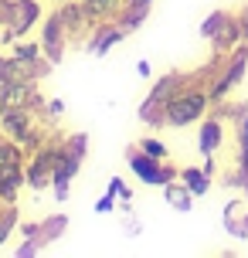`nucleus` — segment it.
<instances>
[{
    "instance_id": "11",
    "label": "nucleus",
    "mask_w": 248,
    "mask_h": 258,
    "mask_svg": "<svg viewBox=\"0 0 248 258\" xmlns=\"http://www.w3.org/2000/svg\"><path fill=\"white\" fill-rule=\"evenodd\" d=\"M126 38H130V34L116 24V17H112V21H99V24L89 31V38H85V51H89L92 58H105V54L112 51L116 44H122Z\"/></svg>"
},
{
    "instance_id": "17",
    "label": "nucleus",
    "mask_w": 248,
    "mask_h": 258,
    "mask_svg": "<svg viewBox=\"0 0 248 258\" xmlns=\"http://www.w3.org/2000/svg\"><path fill=\"white\" fill-rule=\"evenodd\" d=\"M150 11L153 7H136V4H122L119 7V14H116V24L126 31V34H136L140 27L150 21Z\"/></svg>"
},
{
    "instance_id": "26",
    "label": "nucleus",
    "mask_w": 248,
    "mask_h": 258,
    "mask_svg": "<svg viewBox=\"0 0 248 258\" xmlns=\"http://www.w3.org/2000/svg\"><path fill=\"white\" fill-rule=\"evenodd\" d=\"M116 201H119L116 194H109V190H105L102 197L95 201V214H112V211H116Z\"/></svg>"
},
{
    "instance_id": "23",
    "label": "nucleus",
    "mask_w": 248,
    "mask_h": 258,
    "mask_svg": "<svg viewBox=\"0 0 248 258\" xmlns=\"http://www.w3.org/2000/svg\"><path fill=\"white\" fill-rule=\"evenodd\" d=\"M105 190H109V194H116L122 207H133V187H130L126 180H122V177H109V187H105Z\"/></svg>"
},
{
    "instance_id": "31",
    "label": "nucleus",
    "mask_w": 248,
    "mask_h": 258,
    "mask_svg": "<svg viewBox=\"0 0 248 258\" xmlns=\"http://www.w3.org/2000/svg\"><path fill=\"white\" fill-rule=\"evenodd\" d=\"M201 167H204L208 177H218V163H214V156H204V163H201Z\"/></svg>"
},
{
    "instance_id": "10",
    "label": "nucleus",
    "mask_w": 248,
    "mask_h": 258,
    "mask_svg": "<svg viewBox=\"0 0 248 258\" xmlns=\"http://www.w3.org/2000/svg\"><path fill=\"white\" fill-rule=\"evenodd\" d=\"M38 122H41V116L34 109H4L0 112V133L11 136L14 143H21V146H27V140L34 136Z\"/></svg>"
},
{
    "instance_id": "33",
    "label": "nucleus",
    "mask_w": 248,
    "mask_h": 258,
    "mask_svg": "<svg viewBox=\"0 0 248 258\" xmlns=\"http://www.w3.org/2000/svg\"><path fill=\"white\" fill-rule=\"evenodd\" d=\"M122 4H136V7H153L157 0H122Z\"/></svg>"
},
{
    "instance_id": "1",
    "label": "nucleus",
    "mask_w": 248,
    "mask_h": 258,
    "mask_svg": "<svg viewBox=\"0 0 248 258\" xmlns=\"http://www.w3.org/2000/svg\"><path fill=\"white\" fill-rule=\"evenodd\" d=\"M211 112V95H208V78L201 68H194L191 85H183L173 99L167 102V126L170 129H187L197 126Z\"/></svg>"
},
{
    "instance_id": "32",
    "label": "nucleus",
    "mask_w": 248,
    "mask_h": 258,
    "mask_svg": "<svg viewBox=\"0 0 248 258\" xmlns=\"http://www.w3.org/2000/svg\"><path fill=\"white\" fill-rule=\"evenodd\" d=\"M241 234H245V241H248V204H245V214H241Z\"/></svg>"
},
{
    "instance_id": "18",
    "label": "nucleus",
    "mask_w": 248,
    "mask_h": 258,
    "mask_svg": "<svg viewBox=\"0 0 248 258\" xmlns=\"http://www.w3.org/2000/svg\"><path fill=\"white\" fill-rule=\"evenodd\" d=\"M180 180L187 183V190L194 197H208L211 187H214V177H208L204 167H180Z\"/></svg>"
},
{
    "instance_id": "21",
    "label": "nucleus",
    "mask_w": 248,
    "mask_h": 258,
    "mask_svg": "<svg viewBox=\"0 0 248 258\" xmlns=\"http://www.w3.org/2000/svg\"><path fill=\"white\" fill-rule=\"evenodd\" d=\"M17 224H21V211H17V204H7L0 211V248L11 241V234L17 231Z\"/></svg>"
},
{
    "instance_id": "14",
    "label": "nucleus",
    "mask_w": 248,
    "mask_h": 258,
    "mask_svg": "<svg viewBox=\"0 0 248 258\" xmlns=\"http://www.w3.org/2000/svg\"><path fill=\"white\" fill-rule=\"evenodd\" d=\"M24 163H7L0 167V201L4 204H17V197L24 190Z\"/></svg>"
},
{
    "instance_id": "9",
    "label": "nucleus",
    "mask_w": 248,
    "mask_h": 258,
    "mask_svg": "<svg viewBox=\"0 0 248 258\" xmlns=\"http://www.w3.org/2000/svg\"><path fill=\"white\" fill-rule=\"evenodd\" d=\"M41 51H44V58L58 68V64L65 61V51L68 44H72V38H68L65 24H61V17H58V11H51L44 21H41Z\"/></svg>"
},
{
    "instance_id": "29",
    "label": "nucleus",
    "mask_w": 248,
    "mask_h": 258,
    "mask_svg": "<svg viewBox=\"0 0 248 258\" xmlns=\"http://www.w3.org/2000/svg\"><path fill=\"white\" fill-rule=\"evenodd\" d=\"M235 11H238V21H241V38L248 41V0L241 4V7H235Z\"/></svg>"
},
{
    "instance_id": "16",
    "label": "nucleus",
    "mask_w": 248,
    "mask_h": 258,
    "mask_svg": "<svg viewBox=\"0 0 248 258\" xmlns=\"http://www.w3.org/2000/svg\"><path fill=\"white\" fill-rule=\"evenodd\" d=\"M163 201H167V204L173 207L177 214H191V211H194V201H197V197L187 190V183L177 177V180L163 183Z\"/></svg>"
},
{
    "instance_id": "22",
    "label": "nucleus",
    "mask_w": 248,
    "mask_h": 258,
    "mask_svg": "<svg viewBox=\"0 0 248 258\" xmlns=\"http://www.w3.org/2000/svg\"><path fill=\"white\" fill-rule=\"evenodd\" d=\"M143 153H150V156H157V160H170V150H167V143L160 140V136H143V140L136 143Z\"/></svg>"
},
{
    "instance_id": "34",
    "label": "nucleus",
    "mask_w": 248,
    "mask_h": 258,
    "mask_svg": "<svg viewBox=\"0 0 248 258\" xmlns=\"http://www.w3.org/2000/svg\"><path fill=\"white\" fill-rule=\"evenodd\" d=\"M7 4L11 0H0V27H4V17H7Z\"/></svg>"
},
{
    "instance_id": "2",
    "label": "nucleus",
    "mask_w": 248,
    "mask_h": 258,
    "mask_svg": "<svg viewBox=\"0 0 248 258\" xmlns=\"http://www.w3.org/2000/svg\"><path fill=\"white\" fill-rule=\"evenodd\" d=\"M191 78H194V72H167V75H160L157 82L150 85V92L143 95V102L136 109V119H140L146 129L160 133V129L167 126V102L183 89V85H191Z\"/></svg>"
},
{
    "instance_id": "8",
    "label": "nucleus",
    "mask_w": 248,
    "mask_h": 258,
    "mask_svg": "<svg viewBox=\"0 0 248 258\" xmlns=\"http://www.w3.org/2000/svg\"><path fill=\"white\" fill-rule=\"evenodd\" d=\"M41 21H44L41 0H11L7 17H4V31H11V38H27L34 27H41Z\"/></svg>"
},
{
    "instance_id": "25",
    "label": "nucleus",
    "mask_w": 248,
    "mask_h": 258,
    "mask_svg": "<svg viewBox=\"0 0 248 258\" xmlns=\"http://www.w3.org/2000/svg\"><path fill=\"white\" fill-rule=\"evenodd\" d=\"M41 251H44V248H41L34 238H21V245L14 248V255H17V258H34V255H41Z\"/></svg>"
},
{
    "instance_id": "24",
    "label": "nucleus",
    "mask_w": 248,
    "mask_h": 258,
    "mask_svg": "<svg viewBox=\"0 0 248 258\" xmlns=\"http://www.w3.org/2000/svg\"><path fill=\"white\" fill-rule=\"evenodd\" d=\"M61 116H65V99H61V95L48 99V102H44V112H41V119H44V122H54V119H61Z\"/></svg>"
},
{
    "instance_id": "27",
    "label": "nucleus",
    "mask_w": 248,
    "mask_h": 258,
    "mask_svg": "<svg viewBox=\"0 0 248 258\" xmlns=\"http://www.w3.org/2000/svg\"><path fill=\"white\" fill-rule=\"evenodd\" d=\"M17 231H21V238H34V241H38L41 221H21V224H17ZM38 245H41V241H38Z\"/></svg>"
},
{
    "instance_id": "3",
    "label": "nucleus",
    "mask_w": 248,
    "mask_h": 258,
    "mask_svg": "<svg viewBox=\"0 0 248 258\" xmlns=\"http://www.w3.org/2000/svg\"><path fill=\"white\" fill-rule=\"evenodd\" d=\"M85 156H89V133H65L61 156H58L54 173H51V197L58 201V204H65V201H68V194H72V180L79 177Z\"/></svg>"
},
{
    "instance_id": "5",
    "label": "nucleus",
    "mask_w": 248,
    "mask_h": 258,
    "mask_svg": "<svg viewBox=\"0 0 248 258\" xmlns=\"http://www.w3.org/2000/svg\"><path fill=\"white\" fill-rule=\"evenodd\" d=\"M201 38L211 44V51L218 54H228L231 48L241 44V21H238V11L235 7H218L211 11L204 21H201Z\"/></svg>"
},
{
    "instance_id": "15",
    "label": "nucleus",
    "mask_w": 248,
    "mask_h": 258,
    "mask_svg": "<svg viewBox=\"0 0 248 258\" xmlns=\"http://www.w3.org/2000/svg\"><path fill=\"white\" fill-rule=\"evenodd\" d=\"M245 204H248V197H245V194H238V197H231V201L224 204V211H221L224 231L231 234L235 241H245V234H241V214H245Z\"/></svg>"
},
{
    "instance_id": "30",
    "label": "nucleus",
    "mask_w": 248,
    "mask_h": 258,
    "mask_svg": "<svg viewBox=\"0 0 248 258\" xmlns=\"http://www.w3.org/2000/svg\"><path fill=\"white\" fill-rule=\"evenodd\" d=\"M136 75L140 78H153V64L150 61H136Z\"/></svg>"
},
{
    "instance_id": "4",
    "label": "nucleus",
    "mask_w": 248,
    "mask_h": 258,
    "mask_svg": "<svg viewBox=\"0 0 248 258\" xmlns=\"http://www.w3.org/2000/svg\"><path fill=\"white\" fill-rule=\"evenodd\" d=\"M61 143H65V133H58V129H54L51 140L41 143L38 150H31V153H27V160H24V183L34 194L51 190V173H54L58 156H61Z\"/></svg>"
},
{
    "instance_id": "12",
    "label": "nucleus",
    "mask_w": 248,
    "mask_h": 258,
    "mask_svg": "<svg viewBox=\"0 0 248 258\" xmlns=\"http://www.w3.org/2000/svg\"><path fill=\"white\" fill-rule=\"evenodd\" d=\"M54 11H58V17H61V24H65V31H68V38L85 44L89 31L95 27V21L85 14V7H82L79 0H58V7H54Z\"/></svg>"
},
{
    "instance_id": "35",
    "label": "nucleus",
    "mask_w": 248,
    "mask_h": 258,
    "mask_svg": "<svg viewBox=\"0 0 248 258\" xmlns=\"http://www.w3.org/2000/svg\"><path fill=\"white\" fill-rule=\"evenodd\" d=\"M4 207H7V204H4V201H0V211H4Z\"/></svg>"
},
{
    "instance_id": "7",
    "label": "nucleus",
    "mask_w": 248,
    "mask_h": 258,
    "mask_svg": "<svg viewBox=\"0 0 248 258\" xmlns=\"http://www.w3.org/2000/svg\"><path fill=\"white\" fill-rule=\"evenodd\" d=\"M126 167H130L133 177H136L140 183H146V187H163V183L180 177V167H173L170 160H157V156L143 153L136 143L126 146Z\"/></svg>"
},
{
    "instance_id": "19",
    "label": "nucleus",
    "mask_w": 248,
    "mask_h": 258,
    "mask_svg": "<svg viewBox=\"0 0 248 258\" xmlns=\"http://www.w3.org/2000/svg\"><path fill=\"white\" fill-rule=\"evenodd\" d=\"M65 231H68V214H51V218H44V221H41V234H38L41 248L61 241V238H65Z\"/></svg>"
},
{
    "instance_id": "20",
    "label": "nucleus",
    "mask_w": 248,
    "mask_h": 258,
    "mask_svg": "<svg viewBox=\"0 0 248 258\" xmlns=\"http://www.w3.org/2000/svg\"><path fill=\"white\" fill-rule=\"evenodd\" d=\"M24 160H27V150H24V146L0 133V167H7V163H24Z\"/></svg>"
},
{
    "instance_id": "13",
    "label": "nucleus",
    "mask_w": 248,
    "mask_h": 258,
    "mask_svg": "<svg viewBox=\"0 0 248 258\" xmlns=\"http://www.w3.org/2000/svg\"><path fill=\"white\" fill-rule=\"evenodd\" d=\"M224 136H228V122L221 116H208L197 122V153L201 156H218V150L224 146Z\"/></svg>"
},
{
    "instance_id": "6",
    "label": "nucleus",
    "mask_w": 248,
    "mask_h": 258,
    "mask_svg": "<svg viewBox=\"0 0 248 258\" xmlns=\"http://www.w3.org/2000/svg\"><path fill=\"white\" fill-rule=\"evenodd\" d=\"M248 75V41H241L238 48H231V51L224 54V61L218 64V72L208 78V95L211 102H221V99H228L231 92L245 82Z\"/></svg>"
},
{
    "instance_id": "28",
    "label": "nucleus",
    "mask_w": 248,
    "mask_h": 258,
    "mask_svg": "<svg viewBox=\"0 0 248 258\" xmlns=\"http://www.w3.org/2000/svg\"><path fill=\"white\" fill-rule=\"evenodd\" d=\"M122 231L133 234V238H140V234H143V221L140 218H122Z\"/></svg>"
}]
</instances>
